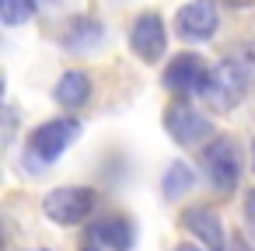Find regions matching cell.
Wrapping results in <instances>:
<instances>
[{"mask_svg": "<svg viewBox=\"0 0 255 251\" xmlns=\"http://www.w3.org/2000/svg\"><path fill=\"white\" fill-rule=\"evenodd\" d=\"M203 171H206V178L217 192H224V195L234 192L238 181H241V150H238V143L227 140V136L210 140L203 147Z\"/></svg>", "mask_w": 255, "mask_h": 251, "instance_id": "3", "label": "cell"}, {"mask_svg": "<svg viewBox=\"0 0 255 251\" xmlns=\"http://www.w3.org/2000/svg\"><path fill=\"white\" fill-rule=\"evenodd\" d=\"M245 216H248V223H255V192H248V199H245Z\"/></svg>", "mask_w": 255, "mask_h": 251, "instance_id": "15", "label": "cell"}, {"mask_svg": "<svg viewBox=\"0 0 255 251\" xmlns=\"http://www.w3.org/2000/svg\"><path fill=\"white\" fill-rule=\"evenodd\" d=\"M206 81H210V67H206L199 56H192V53L175 56V60L164 67V74H161V84H164L171 94H178V98L203 94V91H206Z\"/></svg>", "mask_w": 255, "mask_h": 251, "instance_id": "7", "label": "cell"}, {"mask_svg": "<svg viewBox=\"0 0 255 251\" xmlns=\"http://www.w3.org/2000/svg\"><path fill=\"white\" fill-rule=\"evenodd\" d=\"M220 28V14L213 0H189L175 11V35L182 42H210Z\"/></svg>", "mask_w": 255, "mask_h": 251, "instance_id": "5", "label": "cell"}, {"mask_svg": "<svg viewBox=\"0 0 255 251\" xmlns=\"http://www.w3.org/2000/svg\"><path fill=\"white\" fill-rule=\"evenodd\" d=\"M53 98H56V105L70 108V112H74V108H84L88 98H91V77H88L84 70H67V74L56 81Z\"/></svg>", "mask_w": 255, "mask_h": 251, "instance_id": "11", "label": "cell"}, {"mask_svg": "<svg viewBox=\"0 0 255 251\" xmlns=\"http://www.w3.org/2000/svg\"><path fill=\"white\" fill-rule=\"evenodd\" d=\"M81 251H98V244H88V248H81Z\"/></svg>", "mask_w": 255, "mask_h": 251, "instance_id": "18", "label": "cell"}, {"mask_svg": "<svg viewBox=\"0 0 255 251\" xmlns=\"http://www.w3.org/2000/svg\"><path fill=\"white\" fill-rule=\"evenodd\" d=\"M81 136V122L63 115V119H49L39 129L28 133V150H25V167H32L35 174H42L53 161H60L67 154V147Z\"/></svg>", "mask_w": 255, "mask_h": 251, "instance_id": "2", "label": "cell"}, {"mask_svg": "<svg viewBox=\"0 0 255 251\" xmlns=\"http://www.w3.org/2000/svg\"><path fill=\"white\" fill-rule=\"evenodd\" d=\"M227 4H234V7H248V4H255V0H227Z\"/></svg>", "mask_w": 255, "mask_h": 251, "instance_id": "16", "label": "cell"}, {"mask_svg": "<svg viewBox=\"0 0 255 251\" xmlns=\"http://www.w3.org/2000/svg\"><path fill=\"white\" fill-rule=\"evenodd\" d=\"M192 185H196V171H192L185 161H175V164H168V171H164V178H161V192H164L168 199H178V195H185Z\"/></svg>", "mask_w": 255, "mask_h": 251, "instance_id": "13", "label": "cell"}, {"mask_svg": "<svg viewBox=\"0 0 255 251\" xmlns=\"http://www.w3.org/2000/svg\"><path fill=\"white\" fill-rule=\"evenodd\" d=\"M91 209H95V192H91V188H81V185L53 188V192H46V199H42V213H46L56 227H74V223H81Z\"/></svg>", "mask_w": 255, "mask_h": 251, "instance_id": "4", "label": "cell"}, {"mask_svg": "<svg viewBox=\"0 0 255 251\" xmlns=\"http://www.w3.org/2000/svg\"><path fill=\"white\" fill-rule=\"evenodd\" d=\"M35 11H39V0H0V21L7 28L25 25L28 18H35Z\"/></svg>", "mask_w": 255, "mask_h": 251, "instance_id": "14", "label": "cell"}, {"mask_svg": "<svg viewBox=\"0 0 255 251\" xmlns=\"http://www.w3.org/2000/svg\"><path fill=\"white\" fill-rule=\"evenodd\" d=\"M164 129H168V136H171L178 147H199V143H206V140L213 136V122H210L203 112H196L192 105H185V101L168 105V112H164Z\"/></svg>", "mask_w": 255, "mask_h": 251, "instance_id": "6", "label": "cell"}, {"mask_svg": "<svg viewBox=\"0 0 255 251\" xmlns=\"http://www.w3.org/2000/svg\"><path fill=\"white\" fill-rule=\"evenodd\" d=\"M32 251H49V248H32Z\"/></svg>", "mask_w": 255, "mask_h": 251, "instance_id": "19", "label": "cell"}, {"mask_svg": "<svg viewBox=\"0 0 255 251\" xmlns=\"http://www.w3.org/2000/svg\"><path fill=\"white\" fill-rule=\"evenodd\" d=\"M168 46V32H164V18L157 11H143L136 14L133 28H129V49L143 60V63H157L164 56Z\"/></svg>", "mask_w": 255, "mask_h": 251, "instance_id": "8", "label": "cell"}, {"mask_svg": "<svg viewBox=\"0 0 255 251\" xmlns=\"http://www.w3.org/2000/svg\"><path fill=\"white\" fill-rule=\"evenodd\" d=\"M182 227L199 241L206 244V251H227V234H224V223L217 216V209L210 206H192L182 213Z\"/></svg>", "mask_w": 255, "mask_h": 251, "instance_id": "9", "label": "cell"}, {"mask_svg": "<svg viewBox=\"0 0 255 251\" xmlns=\"http://www.w3.org/2000/svg\"><path fill=\"white\" fill-rule=\"evenodd\" d=\"M252 87H255V42H241L217 67H210V81H206L203 98L210 108L231 112Z\"/></svg>", "mask_w": 255, "mask_h": 251, "instance_id": "1", "label": "cell"}, {"mask_svg": "<svg viewBox=\"0 0 255 251\" xmlns=\"http://www.w3.org/2000/svg\"><path fill=\"white\" fill-rule=\"evenodd\" d=\"M91 244H102L109 251H129L133 248V223L126 216H105L91 223Z\"/></svg>", "mask_w": 255, "mask_h": 251, "instance_id": "10", "label": "cell"}, {"mask_svg": "<svg viewBox=\"0 0 255 251\" xmlns=\"http://www.w3.org/2000/svg\"><path fill=\"white\" fill-rule=\"evenodd\" d=\"M175 251H203V248H196V244H178Z\"/></svg>", "mask_w": 255, "mask_h": 251, "instance_id": "17", "label": "cell"}, {"mask_svg": "<svg viewBox=\"0 0 255 251\" xmlns=\"http://www.w3.org/2000/svg\"><path fill=\"white\" fill-rule=\"evenodd\" d=\"M102 39H105V28L98 18H74L67 35H63V46L70 53H91L102 46Z\"/></svg>", "mask_w": 255, "mask_h": 251, "instance_id": "12", "label": "cell"}]
</instances>
